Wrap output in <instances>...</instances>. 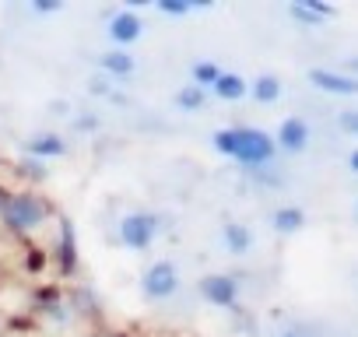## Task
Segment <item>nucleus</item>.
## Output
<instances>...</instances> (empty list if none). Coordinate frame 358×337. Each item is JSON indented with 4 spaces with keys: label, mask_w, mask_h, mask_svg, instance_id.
I'll return each instance as SVG.
<instances>
[{
    "label": "nucleus",
    "mask_w": 358,
    "mask_h": 337,
    "mask_svg": "<svg viewBox=\"0 0 358 337\" xmlns=\"http://www.w3.org/2000/svg\"><path fill=\"white\" fill-rule=\"evenodd\" d=\"M271 229L278 236H295V232L306 229V211L299 204H281V208L271 211Z\"/></svg>",
    "instance_id": "nucleus-13"
},
{
    "label": "nucleus",
    "mask_w": 358,
    "mask_h": 337,
    "mask_svg": "<svg viewBox=\"0 0 358 337\" xmlns=\"http://www.w3.org/2000/svg\"><path fill=\"white\" fill-rule=\"evenodd\" d=\"M309 123L302 120V116H288V120H281V127H278V134H274V144H278V151H288V155H302L306 148H309Z\"/></svg>",
    "instance_id": "nucleus-8"
},
{
    "label": "nucleus",
    "mask_w": 358,
    "mask_h": 337,
    "mask_svg": "<svg viewBox=\"0 0 358 337\" xmlns=\"http://www.w3.org/2000/svg\"><path fill=\"white\" fill-rule=\"evenodd\" d=\"M32 11L36 15H57V11H64V0H32Z\"/></svg>",
    "instance_id": "nucleus-26"
},
{
    "label": "nucleus",
    "mask_w": 358,
    "mask_h": 337,
    "mask_svg": "<svg viewBox=\"0 0 358 337\" xmlns=\"http://www.w3.org/2000/svg\"><path fill=\"white\" fill-rule=\"evenodd\" d=\"M309 85L320 88V92H327V95H344V99H351V95L358 92V81H355L351 74L330 71V67H313V71H309Z\"/></svg>",
    "instance_id": "nucleus-9"
},
{
    "label": "nucleus",
    "mask_w": 358,
    "mask_h": 337,
    "mask_svg": "<svg viewBox=\"0 0 358 337\" xmlns=\"http://www.w3.org/2000/svg\"><path fill=\"white\" fill-rule=\"evenodd\" d=\"M337 123H341V130H344L348 137L358 134V113H355V109H344V113L337 116Z\"/></svg>",
    "instance_id": "nucleus-25"
},
{
    "label": "nucleus",
    "mask_w": 358,
    "mask_h": 337,
    "mask_svg": "<svg viewBox=\"0 0 358 337\" xmlns=\"http://www.w3.org/2000/svg\"><path fill=\"white\" fill-rule=\"evenodd\" d=\"M67 155V141L53 130H39L25 141V158H36V162H50V158H60Z\"/></svg>",
    "instance_id": "nucleus-10"
},
{
    "label": "nucleus",
    "mask_w": 358,
    "mask_h": 337,
    "mask_svg": "<svg viewBox=\"0 0 358 337\" xmlns=\"http://www.w3.org/2000/svg\"><path fill=\"white\" fill-rule=\"evenodd\" d=\"M116 236H120V243H123L127 250L144 253V250L162 236V215H155V211H130V215L120 218Z\"/></svg>",
    "instance_id": "nucleus-4"
},
{
    "label": "nucleus",
    "mask_w": 358,
    "mask_h": 337,
    "mask_svg": "<svg viewBox=\"0 0 358 337\" xmlns=\"http://www.w3.org/2000/svg\"><path fill=\"white\" fill-rule=\"evenodd\" d=\"M204 88H197V85H187V88H179L176 92V109H187V113H197V109H204Z\"/></svg>",
    "instance_id": "nucleus-19"
},
{
    "label": "nucleus",
    "mask_w": 358,
    "mask_h": 337,
    "mask_svg": "<svg viewBox=\"0 0 358 337\" xmlns=\"http://www.w3.org/2000/svg\"><path fill=\"white\" fill-rule=\"evenodd\" d=\"M232 158L250 168V173H260L278 158V144L267 130L260 127H236V144H232Z\"/></svg>",
    "instance_id": "nucleus-3"
},
{
    "label": "nucleus",
    "mask_w": 358,
    "mask_h": 337,
    "mask_svg": "<svg viewBox=\"0 0 358 337\" xmlns=\"http://www.w3.org/2000/svg\"><path fill=\"white\" fill-rule=\"evenodd\" d=\"M57 264L64 274H71L78 267V239H74V225L57 215Z\"/></svg>",
    "instance_id": "nucleus-12"
},
{
    "label": "nucleus",
    "mask_w": 358,
    "mask_h": 337,
    "mask_svg": "<svg viewBox=\"0 0 358 337\" xmlns=\"http://www.w3.org/2000/svg\"><path fill=\"white\" fill-rule=\"evenodd\" d=\"M0 201H4V187H0Z\"/></svg>",
    "instance_id": "nucleus-33"
},
{
    "label": "nucleus",
    "mask_w": 358,
    "mask_h": 337,
    "mask_svg": "<svg viewBox=\"0 0 358 337\" xmlns=\"http://www.w3.org/2000/svg\"><path fill=\"white\" fill-rule=\"evenodd\" d=\"M8 330H11V323H8L4 316H0V337H8Z\"/></svg>",
    "instance_id": "nucleus-29"
},
{
    "label": "nucleus",
    "mask_w": 358,
    "mask_h": 337,
    "mask_svg": "<svg viewBox=\"0 0 358 337\" xmlns=\"http://www.w3.org/2000/svg\"><path fill=\"white\" fill-rule=\"evenodd\" d=\"M165 337H197V334H187V330H176V334H165Z\"/></svg>",
    "instance_id": "nucleus-30"
},
{
    "label": "nucleus",
    "mask_w": 358,
    "mask_h": 337,
    "mask_svg": "<svg viewBox=\"0 0 358 337\" xmlns=\"http://www.w3.org/2000/svg\"><path fill=\"white\" fill-rule=\"evenodd\" d=\"M179 288H183V278H179L176 260H155L141 274V295L148 302H169Z\"/></svg>",
    "instance_id": "nucleus-5"
},
{
    "label": "nucleus",
    "mask_w": 358,
    "mask_h": 337,
    "mask_svg": "<svg viewBox=\"0 0 358 337\" xmlns=\"http://www.w3.org/2000/svg\"><path fill=\"white\" fill-rule=\"evenodd\" d=\"M50 109H53V113H67V109H71V106H67V102H60V99H57V102H53V106H50Z\"/></svg>",
    "instance_id": "nucleus-28"
},
{
    "label": "nucleus",
    "mask_w": 358,
    "mask_h": 337,
    "mask_svg": "<svg viewBox=\"0 0 358 337\" xmlns=\"http://www.w3.org/2000/svg\"><path fill=\"white\" fill-rule=\"evenodd\" d=\"M222 243H225V250H229L232 257H246V253L253 250V229H250L246 222H225Z\"/></svg>",
    "instance_id": "nucleus-14"
},
{
    "label": "nucleus",
    "mask_w": 358,
    "mask_h": 337,
    "mask_svg": "<svg viewBox=\"0 0 358 337\" xmlns=\"http://www.w3.org/2000/svg\"><path fill=\"white\" fill-rule=\"evenodd\" d=\"M57 215L60 211L53 208V201L36 190H4V201H0V225L15 239L43 232L46 222H57Z\"/></svg>",
    "instance_id": "nucleus-1"
},
{
    "label": "nucleus",
    "mask_w": 358,
    "mask_h": 337,
    "mask_svg": "<svg viewBox=\"0 0 358 337\" xmlns=\"http://www.w3.org/2000/svg\"><path fill=\"white\" fill-rule=\"evenodd\" d=\"M211 144H215V151H218V155H225V158H232V144H236V127H225V130H215V137H211Z\"/></svg>",
    "instance_id": "nucleus-21"
},
{
    "label": "nucleus",
    "mask_w": 358,
    "mask_h": 337,
    "mask_svg": "<svg viewBox=\"0 0 358 337\" xmlns=\"http://www.w3.org/2000/svg\"><path fill=\"white\" fill-rule=\"evenodd\" d=\"M71 127H74L78 134H92V130L102 127V120H99L95 113H81V116H71Z\"/></svg>",
    "instance_id": "nucleus-23"
},
{
    "label": "nucleus",
    "mask_w": 358,
    "mask_h": 337,
    "mask_svg": "<svg viewBox=\"0 0 358 337\" xmlns=\"http://www.w3.org/2000/svg\"><path fill=\"white\" fill-rule=\"evenodd\" d=\"M211 92H215V99H222V102H243V99L250 95V81H246L243 74L222 71V78L211 85Z\"/></svg>",
    "instance_id": "nucleus-16"
},
{
    "label": "nucleus",
    "mask_w": 358,
    "mask_h": 337,
    "mask_svg": "<svg viewBox=\"0 0 358 337\" xmlns=\"http://www.w3.org/2000/svg\"><path fill=\"white\" fill-rule=\"evenodd\" d=\"M144 36V22H141V15L137 11H116L113 18H109V39L116 43V50H130L137 39Z\"/></svg>",
    "instance_id": "nucleus-7"
},
{
    "label": "nucleus",
    "mask_w": 358,
    "mask_h": 337,
    "mask_svg": "<svg viewBox=\"0 0 358 337\" xmlns=\"http://www.w3.org/2000/svg\"><path fill=\"white\" fill-rule=\"evenodd\" d=\"M190 78H194V85H197V88H204V92H208V88L222 78V67H218L215 60H197V64L190 67Z\"/></svg>",
    "instance_id": "nucleus-18"
},
{
    "label": "nucleus",
    "mask_w": 358,
    "mask_h": 337,
    "mask_svg": "<svg viewBox=\"0 0 358 337\" xmlns=\"http://www.w3.org/2000/svg\"><path fill=\"white\" fill-rule=\"evenodd\" d=\"M250 95L260 102V106H271L281 99V78L278 74H260L253 85H250Z\"/></svg>",
    "instance_id": "nucleus-17"
},
{
    "label": "nucleus",
    "mask_w": 358,
    "mask_h": 337,
    "mask_svg": "<svg viewBox=\"0 0 358 337\" xmlns=\"http://www.w3.org/2000/svg\"><path fill=\"white\" fill-rule=\"evenodd\" d=\"M18 173H25V176H29V180H36V183H43V180L50 176V168H46V162L22 158V162H18Z\"/></svg>",
    "instance_id": "nucleus-22"
},
{
    "label": "nucleus",
    "mask_w": 358,
    "mask_h": 337,
    "mask_svg": "<svg viewBox=\"0 0 358 337\" xmlns=\"http://www.w3.org/2000/svg\"><path fill=\"white\" fill-rule=\"evenodd\" d=\"M95 337H120V334H113V330H95Z\"/></svg>",
    "instance_id": "nucleus-31"
},
{
    "label": "nucleus",
    "mask_w": 358,
    "mask_h": 337,
    "mask_svg": "<svg viewBox=\"0 0 358 337\" xmlns=\"http://www.w3.org/2000/svg\"><path fill=\"white\" fill-rule=\"evenodd\" d=\"M348 168H351V173H358V151L348 155Z\"/></svg>",
    "instance_id": "nucleus-27"
},
{
    "label": "nucleus",
    "mask_w": 358,
    "mask_h": 337,
    "mask_svg": "<svg viewBox=\"0 0 358 337\" xmlns=\"http://www.w3.org/2000/svg\"><path fill=\"white\" fill-rule=\"evenodd\" d=\"M197 288H201V299L215 309H236L239 306V278L236 274H222V271L204 274Z\"/></svg>",
    "instance_id": "nucleus-6"
},
{
    "label": "nucleus",
    "mask_w": 358,
    "mask_h": 337,
    "mask_svg": "<svg viewBox=\"0 0 358 337\" xmlns=\"http://www.w3.org/2000/svg\"><path fill=\"white\" fill-rule=\"evenodd\" d=\"M29 316L36 320V327L43 334H53V337H67L81 323V316L71 302V292H36Z\"/></svg>",
    "instance_id": "nucleus-2"
},
{
    "label": "nucleus",
    "mask_w": 358,
    "mask_h": 337,
    "mask_svg": "<svg viewBox=\"0 0 358 337\" xmlns=\"http://www.w3.org/2000/svg\"><path fill=\"white\" fill-rule=\"evenodd\" d=\"M88 92H92V95H102V99H106V95H113V81H109L106 74H95V78L88 81Z\"/></svg>",
    "instance_id": "nucleus-24"
},
{
    "label": "nucleus",
    "mask_w": 358,
    "mask_h": 337,
    "mask_svg": "<svg viewBox=\"0 0 358 337\" xmlns=\"http://www.w3.org/2000/svg\"><path fill=\"white\" fill-rule=\"evenodd\" d=\"M88 337H95V334H88Z\"/></svg>",
    "instance_id": "nucleus-34"
},
{
    "label": "nucleus",
    "mask_w": 358,
    "mask_h": 337,
    "mask_svg": "<svg viewBox=\"0 0 358 337\" xmlns=\"http://www.w3.org/2000/svg\"><path fill=\"white\" fill-rule=\"evenodd\" d=\"M99 71L106 78H130L137 71V60H134L130 50H109V53L99 57Z\"/></svg>",
    "instance_id": "nucleus-15"
},
{
    "label": "nucleus",
    "mask_w": 358,
    "mask_h": 337,
    "mask_svg": "<svg viewBox=\"0 0 358 337\" xmlns=\"http://www.w3.org/2000/svg\"><path fill=\"white\" fill-rule=\"evenodd\" d=\"M281 337H302V334H299V330H285Z\"/></svg>",
    "instance_id": "nucleus-32"
},
{
    "label": "nucleus",
    "mask_w": 358,
    "mask_h": 337,
    "mask_svg": "<svg viewBox=\"0 0 358 337\" xmlns=\"http://www.w3.org/2000/svg\"><path fill=\"white\" fill-rule=\"evenodd\" d=\"M151 4L162 11V15H169V18H187L194 8H190V0H151Z\"/></svg>",
    "instance_id": "nucleus-20"
},
{
    "label": "nucleus",
    "mask_w": 358,
    "mask_h": 337,
    "mask_svg": "<svg viewBox=\"0 0 358 337\" xmlns=\"http://www.w3.org/2000/svg\"><path fill=\"white\" fill-rule=\"evenodd\" d=\"M288 15H292L299 25L316 29V25H323L327 18H334V15H337V8H334V4H327V0H292V4H288Z\"/></svg>",
    "instance_id": "nucleus-11"
}]
</instances>
